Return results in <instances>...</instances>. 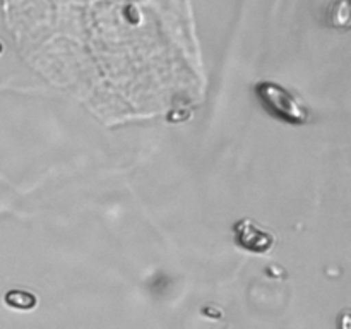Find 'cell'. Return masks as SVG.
I'll use <instances>...</instances> for the list:
<instances>
[{
  "instance_id": "1",
  "label": "cell",
  "mask_w": 351,
  "mask_h": 329,
  "mask_svg": "<svg viewBox=\"0 0 351 329\" xmlns=\"http://www.w3.org/2000/svg\"><path fill=\"white\" fill-rule=\"evenodd\" d=\"M254 93L266 113L280 122L288 125H307L312 120L311 110L280 82L261 81L254 88Z\"/></svg>"
},
{
  "instance_id": "2",
  "label": "cell",
  "mask_w": 351,
  "mask_h": 329,
  "mask_svg": "<svg viewBox=\"0 0 351 329\" xmlns=\"http://www.w3.org/2000/svg\"><path fill=\"white\" fill-rule=\"evenodd\" d=\"M233 236L240 249L252 254H266L274 247V235L252 219H239L233 225Z\"/></svg>"
},
{
  "instance_id": "3",
  "label": "cell",
  "mask_w": 351,
  "mask_h": 329,
  "mask_svg": "<svg viewBox=\"0 0 351 329\" xmlns=\"http://www.w3.org/2000/svg\"><path fill=\"white\" fill-rule=\"evenodd\" d=\"M3 302L7 307L16 310H31L38 305L36 295L27 290H10L3 295Z\"/></svg>"
},
{
  "instance_id": "4",
  "label": "cell",
  "mask_w": 351,
  "mask_h": 329,
  "mask_svg": "<svg viewBox=\"0 0 351 329\" xmlns=\"http://www.w3.org/2000/svg\"><path fill=\"white\" fill-rule=\"evenodd\" d=\"M2 51H3V45H2V41H0V55H2Z\"/></svg>"
}]
</instances>
